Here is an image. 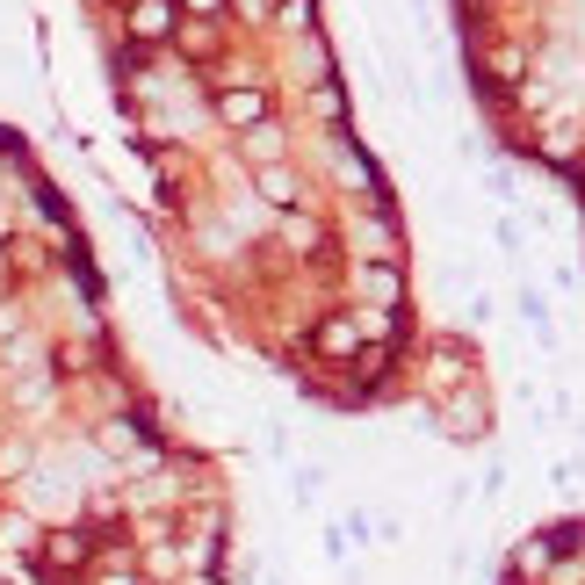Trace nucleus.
Wrapping results in <instances>:
<instances>
[{
	"label": "nucleus",
	"mask_w": 585,
	"mask_h": 585,
	"mask_svg": "<svg viewBox=\"0 0 585 585\" xmlns=\"http://www.w3.org/2000/svg\"><path fill=\"white\" fill-rule=\"evenodd\" d=\"M261 195H268V202H296V181H290V174H268V167H261Z\"/></svg>",
	"instance_id": "nucleus-1"
}]
</instances>
